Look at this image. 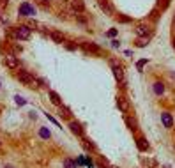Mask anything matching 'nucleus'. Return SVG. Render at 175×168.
Wrapping results in <instances>:
<instances>
[{"instance_id":"nucleus-3","label":"nucleus","mask_w":175,"mask_h":168,"mask_svg":"<svg viewBox=\"0 0 175 168\" xmlns=\"http://www.w3.org/2000/svg\"><path fill=\"white\" fill-rule=\"evenodd\" d=\"M16 78L21 81L23 85H27V87H30V89H35V87H37V85H35V78H34L28 71H20V73L16 74Z\"/></svg>"},{"instance_id":"nucleus-33","label":"nucleus","mask_w":175,"mask_h":168,"mask_svg":"<svg viewBox=\"0 0 175 168\" xmlns=\"http://www.w3.org/2000/svg\"><path fill=\"white\" fill-rule=\"evenodd\" d=\"M111 46H113V48H117V46H119V41H117V39H113V41H111Z\"/></svg>"},{"instance_id":"nucleus-4","label":"nucleus","mask_w":175,"mask_h":168,"mask_svg":"<svg viewBox=\"0 0 175 168\" xmlns=\"http://www.w3.org/2000/svg\"><path fill=\"white\" fill-rule=\"evenodd\" d=\"M14 30H16V39H21V41L30 39L32 30H30V27H28V25H20V27H14Z\"/></svg>"},{"instance_id":"nucleus-22","label":"nucleus","mask_w":175,"mask_h":168,"mask_svg":"<svg viewBox=\"0 0 175 168\" xmlns=\"http://www.w3.org/2000/svg\"><path fill=\"white\" fill-rule=\"evenodd\" d=\"M97 168H119V166H115V165H110L106 159H101V161H97Z\"/></svg>"},{"instance_id":"nucleus-23","label":"nucleus","mask_w":175,"mask_h":168,"mask_svg":"<svg viewBox=\"0 0 175 168\" xmlns=\"http://www.w3.org/2000/svg\"><path fill=\"white\" fill-rule=\"evenodd\" d=\"M168 6H170V0H158V7L161 9V12L166 11V9H168Z\"/></svg>"},{"instance_id":"nucleus-15","label":"nucleus","mask_w":175,"mask_h":168,"mask_svg":"<svg viewBox=\"0 0 175 168\" xmlns=\"http://www.w3.org/2000/svg\"><path fill=\"white\" fill-rule=\"evenodd\" d=\"M97 4L106 14H113V7H111V4H110V0H97Z\"/></svg>"},{"instance_id":"nucleus-27","label":"nucleus","mask_w":175,"mask_h":168,"mask_svg":"<svg viewBox=\"0 0 175 168\" xmlns=\"http://www.w3.org/2000/svg\"><path fill=\"white\" fill-rule=\"evenodd\" d=\"M35 83H39V87L48 89V81H46V80H43V78H37V80H35Z\"/></svg>"},{"instance_id":"nucleus-19","label":"nucleus","mask_w":175,"mask_h":168,"mask_svg":"<svg viewBox=\"0 0 175 168\" xmlns=\"http://www.w3.org/2000/svg\"><path fill=\"white\" fill-rule=\"evenodd\" d=\"M149 41H150V37H138L136 39V46L138 48H145L149 44Z\"/></svg>"},{"instance_id":"nucleus-10","label":"nucleus","mask_w":175,"mask_h":168,"mask_svg":"<svg viewBox=\"0 0 175 168\" xmlns=\"http://www.w3.org/2000/svg\"><path fill=\"white\" fill-rule=\"evenodd\" d=\"M124 120H126V126L129 127V131H133V133H138V120L135 119V117L124 115Z\"/></svg>"},{"instance_id":"nucleus-31","label":"nucleus","mask_w":175,"mask_h":168,"mask_svg":"<svg viewBox=\"0 0 175 168\" xmlns=\"http://www.w3.org/2000/svg\"><path fill=\"white\" fill-rule=\"evenodd\" d=\"M7 6H9V0H0V9H4Z\"/></svg>"},{"instance_id":"nucleus-28","label":"nucleus","mask_w":175,"mask_h":168,"mask_svg":"<svg viewBox=\"0 0 175 168\" xmlns=\"http://www.w3.org/2000/svg\"><path fill=\"white\" fill-rule=\"evenodd\" d=\"M145 64H147V59L138 60V62H136V69H138V71H142V69H143V65H145Z\"/></svg>"},{"instance_id":"nucleus-5","label":"nucleus","mask_w":175,"mask_h":168,"mask_svg":"<svg viewBox=\"0 0 175 168\" xmlns=\"http://www.w3.org/2000/svg\"><path fill=\"white\" fill-rule=\"evenodd\" d=\"M80 48L85 51V53H92V55H103V50L99 48L97 44L94 43H80Z\"/></svg>"},{"instance_id":"nucleus-9","label":"nucleus","mask_w":175,"mask_h":168,"mask_svg":"<svg viewBox=\"0 0 175 168\" xmlns=\"http://www.w3.org/2000/svg\"><path fill=\"white\" fill-rule=\"evenodd\" d=\"M69 129H71V133H74V135L80 136V138H83V136H85V131H83L82 124H80V122H76V120H69Z\"/></svg>"},{"instance_id":"nucleus-2","label":"nucleus","mask_w":175,"mask_h":168,"mask_svg":"<svg viewBox=\"0 0 175 168\" xmlns=\"http://www.w3.org/2000/svg\"><path fill=\"white\" fill-rule=\"evenodd\" d=\"M135 32H136L138 37H152L154 28L150 23H138L136 28H135Z\"/></svg>"},{"instance_id":"nucleus-35","label":"nucleus","mask_w":175,"mask_h":168,"mask_svg":"<svg viewBox=\"0 0 175 168\" xmlns=\"http://www.w3.org/2000/svg\"><path fill=\"white\" fill-rule=\"evenodd\" d=\"M6 168H12V166H11V165H6Z\"/></svg>"},{"instance_id":"nucleus-7","label":"nucleus","mask_w":175,"mask_h":168,"mask_svg":"<svg viewBox=\"0 0 175 168\" xmlns=\"http://www.w3.org/2000/svg\"><path fill=\"white\" fill-rule=\"evenodd\" d=\"M18 12H20V16H34L35 14V7L30 6L28 2H23L20 6V9H18Z\"/></svg>"},{"instance_id":"nucleus-25","label":"nucleus","mask_w":175,"mask_h":168,"mask_svg":"<svg viewBox=\"0 0 175 168\" xmlns=\"http://www.w3.org/2000/svg\"><path fill=\"white\" fill-rule=\"evenodd\" d=\"M39 135H41L43 140H48V138H50V131L46 129V127H41V129H39Z\"/></svg>"},{"instance_id":"nucleus-17","label":"nucleus","mask_w":175,"mask_h":168,"mask_svg":"<svg viewBox=\"0 0 175 168\" xmlns=\"http://www.w3.org/2000/svg\"><path fill=\"white\" fill-rule=\"evenodd\" d=\"M50 101H51V103H53L57 108H59V106H62V99H60V96H59L57 92H53V90H50Z\"/></svg>"},{"instance_id":"nucleus-20","label":"nucleus","mask_w":175,"mask_h":168,"mask_svg":"<svg viewBox=\"0 0 175 168\" xmlns=\"http://www.w3.org/2000/svg\"><path fill=\"white\" fill-rule=\"evenodd\" d=\"M154 92L158 94V96H161V94L164 92V85L161 81H156V83H154Z\"/></svg>"},{"instance_id":"nucleus-29","label":"nucleus","mask_w":175,"mask_h":168,"mask_svg":"<svg viewBox=\"0 0 175 168\" xmlns=\"http://www.w3.org/2000/svg\"><path fill=\"white\" fill-rule=\"evenodd\" d=\"M21 53V46H18V44H12V55H18Z\"/></svg>"},{"instance_id":"nucleus-6","label":"nucleus","mask_w":175,"mask_h":168,"mask_svg":"<svg viewBox=\"0 0 175 168\" xmlns=\"http://www.w3.org/2000/svg\"><path fill=\"white\" fill-rule=\"evenodd\" d=\"M117 108L121 110L122 113H127V112L131 110V103H129V99H126L124 96H117Z\"/></svg>"},{"instance_id":"nucleus-30","label":"nucleus","mask_w":175,"mask_h":168,"mask_svg":"<svg viewBox=\"0 0 175 168\" xmlns=\"http://www.w3.org/2000/svg\"><path fill=\"white\" fill-rule=\"evenodd\" d=\"M106 36H108V37H115V36H117V28H111V30H108V32H106Z\"/></svg>"},{"instance_id":"nucleus-32","label":"nucleus","mask_w":175,"mask_h":168,"mask_svg":"<svg viewBox=\"0 0 175 168\" xmlns=\"http://www.w3.org/2000/svg\"><path fill=\"white\" fill-rule=\"evenodd\" d=\"M16 103H18V104H25V99L20 98V96H16Z\"/></svg>"},{"instance_id":"nucleus-12","label":"nucleus","mask_w":175,"mask_h":168,"mask_svg":"<svg viewBox=\"0 0 175 168\" xmlns=\"http://www.w3.org/2000/svg\"><path fill=\"white\" fill-rule=\"evenodd\" d=\"M82 145H83V149H85L87 152H97V147H96V143H94V142H90L88 138H85V136L82 138Z\"/></svg>"},{"instance_id":"nucleus-1","label":"nucleus","mask_w":175,"mask_h":168,"mask_svg":"<svg viewBox=\"0 0 175 168\" xmlns=\"http://www.w3.org/2000/svg\"><path fill=\"white\" fill-rule=\"evenodd\" d=\"M110 65H111V71H113L115 78H117V81L121 83L122 89H126V74H124V71H122V67L119 65V62L115 59H110Z\"/></svg>"},{"instance_id":"nucleus-14","label":"nucleus","mask_w":175,"mask_h":168,"mask_svg":"<svg viewBox=\"0 0 175 168\" xmlns=\"http://www.w3.org/2000/svg\"><path fill=\"white\" fill-rule=\"evenodd\" d=\"M59 115H60V119H66V120H73V113L71 110L67 108V106H59Z\"/></svg>"},{"instance_id":"nucleus-16","label":"nucleus","mask_w":175,"mask_h":168,"mask_svg":"<svg viewBox=\"0 0 175 168\" xmlns=\"http://www.w3.org/2000/svg\"><path fill=\"white\" fill-rule=\"evenodd\" d=\"M136 145H138V149H140L142 152H147L149 149H150V145H149V142L145 140L143 136H138V138H136Z\"/></svg>"},{"instance_id":"nucleus-24","label":"nucleus","mask_w":175,"mask_h":168,"mask_svg":"<svg viewBox=\"0 0 175 168\" xmlns=\"http://www.w3.org/2000/svg\"><path fill=\"white\" fill-rule=\"evenodd\" d=\"M115 20H117V22H121V23H129V22H131V18H129V16H124V14H117V16H115Z\"/></svg>"},{"instance_id":"nucleus-34","label":"nucleus","mask_w":175,"mask_h":168,"mask_svg":"<svg viewBox=\"0 0 175 168\" xmlns=\"http://www.w3.org/2000/svg\"><path fill=\"white\" fill-rule=\"evenodd\" d=\"M67 50H76V44H66Z\"/></svg>"},{"instance_id":"nucleus-18","label":"nucleus","mask_w":175,"mask_h":168,"mask_svg":"<svg viewBox=\"0 0 175 168\" xmlns=\"http://www.w3.org/2000/svg\"><path fill=\"white\" fill-rule=\"evenodd\" d=\"M50 37L53 39L55 43H59V44H62V43H66V37H64V34H60V32H50Z\"/></svg>"},{"instance_id":"nucleus-26","label":"nucleus","mask_w":175,"mask_h":168,"mask_svg":"<svg viewBox=\"0 0 175 168\" xmlns=\"http://www.w3.org/2000/svg\"><path fill=\"white\" fill-rule=\"evenodd\" d=\"M64 168H76V163L67 157V159H64Z\"/></svg>"},{"instance_id":"nucleus-11","label":"nucleus","mask_w":175,"mask_h":168,"mask_svg":"<svg viewBox=\"0 0 175 168\" xmlns=\"http://www.w3.org/2000/svg\"><path fill=\"white\" fill-rule=\"evenodd\" d=\"M69 6H71L73 12H83L85 11V4H83V0H69Z\"/></svg>"},{"instance_id":"nucleus-36","label":"nucleus","mask_w":175,"mask_h":168,"mask_svg":"<svg viewBox=\"0 0 175 168\" xmlns=\"http://www.w3.org/2000/svg\"><path fill=\"white\" fill-rule=\"evenodd\" d=\"M173 48H175V39H173Z\"/></svg>"},{"instance_id":"nucleus-13","label":"nucleus","mask_w":175,"mask_h":168,"mask_svg":"<svg viewBox=\"0 0 175 168\" xmlns=\"http://www.w3.org/2000/svg\"><path fill=\"white\" fill-rule=\"evenodd\" d=\"M161 120H163L164 127H168V129L173 127V117H172L168 112H163V113H161Z\"/></svg>"},{"instance_id":"nucleus-21","label":"nucleus","mask_w":175,"mask_h":168,"mask_svg":"<svg viewBox=\"0 0 175 168\" xmlns=\"http://www.w3.org/2000/svg\"><path fill=\"white\" fill-rule=\"evenodd\" d=\"M159 12H161V9H159V7L152 9V11H150V14H149V20H150V22H156V20L159 18Z\"/></svg>"},{"instance_id":"nucleus-8","label":"nucleus","mask_w":175,"mask_h":168,"mask_svg":"<svg viewBox=\"0 0 175 168\" xmlns=\"http://www.w3.org/2000/svg\"><path fill=\"white\" fill-rule=\"evenodd\" d=\"M4 65H7L9 69H18L20 60H18L16 55H6V57H4Z\"/></svg>"}]
</instances>
